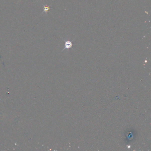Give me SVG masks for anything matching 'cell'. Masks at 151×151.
I'll return each instance as SVG.
<instances>
[{
	"mask_svg": "<svg viewBox=\"0 0 151 151\" xmlns=\"http://www.w3.org/2000/svg\"><path fill=\"white\" fill-rule=\"evenodd\" d=\"M62 38V40H64V41L65 42V44H64V49L62 50V52L64 51V50H65V49H67L68 50L70 48H72V46H73V43L72 42L70 41V40H64V39Z\"/></svg>",
	"mask_w": 151,
	"mask_h": 151,
	"instance_id": "6da1fadb",
	"label": "cell"
},
{
	"mask_svg": "<svg viewBox=\"0 0 151 151\" xmlns=\"http://www.w3.org/2000/svg\"><path fill=\"white\" fill-rule=\"evenodd\" d=\"M50 5H49V6H47V5H44V11L42 13H44V12H45L46 13H47V12H48V11H49V10L50 9Z\"/></svg>",
	"mask_w": 151,
	"mask_h": 151,
	"instance_id": "7a4b0ae2",
	"label": "cell"
}]
</instances>
